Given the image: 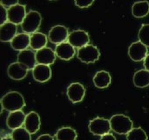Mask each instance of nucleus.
<instances>
[{
    "instance_id": "f257e3e1",
    "label": "nucleus",
    "mask_w": 149,
    "mask_h": 140,
    "mask_svg": "<svg viewBox=\"0 0 149 140\" xmlns=\"http://www.w3.org/2000/svg\"><path fill=\"white\" fill-rule=\"evenodd\" d=\"M1 105L3 109L11 112L22 110L26 106V101L23 95L16 91H12L6 94L1 99Z\"/></svg>"
},
{
    "instance_id": "f03ea898",
    "label": "nucleus",
    "mask_w": 149,
    "mask_h": 140,
    "mask_svg": "<svg viewBox=\"0 0 149 140\" xmlns=\"http://www.w3.org/2000/svg\"><path fill=\"white\" fill-rule=\"evenodd\" d=\"M111 129L119 135H127L133 129L132 121L126 115L118 114L110 119Z\"/></svg>"
},
{
    "instance_id": "7ed1b4c3",
    "label": "nucleus",
    "mask_w": 149,
    "mask_h": 140,
    "mask_svg": "<svg viewBox=\"0 0 149 140\" xmlns=\"http://www.w3.org/2000/svg\"><path fill=\"white\" fill-rule=\"evenodd\" d=\"M41 20L42 18L39 12L30 11L29 13H27L25 20H23L21 24V28L24 31V33L32 34L33 33H36L37 30L40 28Z\"/></svg>"
},
{
    "instance_id": "20e7f679",
    "label": "nucleus",
    "mask_w": 149,
    "mask_h": 140,
    "mask_svg": "<svg viewBox=\"0 0 149 140\" xmlns=\"http://www.w3.org/2000/svg\"><path fill=\"white\" fill-rule=\"evenodd\" d=\"M100 57V51L97 47L88 44L77 51V58L85 63H93Z\"/></svg>"
},
{
    "instance_id": "39448f33",
    "label": "nucleus",
    "mask_w": 149,
    "mask_h": 140,
    "mask_svg": "<svg viewBox=\"0 0 149 140\" xmlns=\"http://www.w3.org/2000/svg\"><path fill=\"white\" fill-rule=\"evenodd\" d=\"M111 129L110 120L104 117H96L89 123V130L95 136H104Z\"/></svg>"
},
{
    "instance_id": "423d86ee",
    "label": "nucleus",
    "mask_w": 149,
    "mask_h": 140,
    "mask_svg": "<svg viewBox=\"0 0 149 140\" xmlns=\"http://www.w3.org/2000/svg\"><path fill=\"white\" fill-rule=\"evenodd\" d=\"M68 42L74 48L78 49L88 45L90 42V35L89 34L82 29H77L72 31L68 38Z\"/></svg>"
},
{
    "instance_id": "0eeeda50",
    "label": "nucleus",
    "mask_w": 149,
    "mask_h": 140,
    "mask_svg": "<svg viewBox=\"0 0 149 140\" xmlns=\"http://www.w3.org/2000/svg\"><path fill=\"white\" fill-rule=\"evenodd\" d=\"M85 87L78 82H74L70 84L67 88V96L68 100L74 103H78L81 102L84 96H85Z\"/></svg>"
},
{
    "instance_id": "6e6552de",
    "label": "nucleus",
    "mask_w": 149,
    "mask_h": 140,
    "mask_svg": "<svg viewBox=\"0 0 149 140\" xmlns=\"http://www.w3.org/2000/svg\"><path fill=\"white\" fill-rule=\"evenodd\" d=\"M69 33L66 27L62 25H56L53 27L48 33V40L54 44H61L68 41Z\"/></svg>"
},
{
    "instance_id": "1a4fd4ad",
    "label": "nucleus",
    "mask_w": 149,
    "mask_h": 140,
    "mask_svg": "<svg viewBox=\"0 0 149 140\" xmlns=\"http://www.w3.org/2000/svg\"><path fill=\"white\" fill-rule=\"evenodd\" d=\"M147 54V47L139 41L132 43L128 48V56L134 62L144 61Z\"/></svg>"
},
{
    "instance_id": "9d476101",
    "label": "nucleus",
    "mask_w": 149,
    "mask_h": 140,
    "mask_svg": "<svg viewBox=\"0 0 149 140\" xmlns=\"http://www.w3.org/2000/svg\"><path fill=\"white\" fill-rule=\"evenodd\" d=\"M8 12V21L16 24L21 25L25 20L27 13L26 12V6L17 4L7 9Z\"/></svg>"
},
{
    "instance_id": "9b49d317",
    "label": "nucleus",
    "mask_w": 149,
    "mask_h": 140,
    "mask_svg": "<svg viewBox=\"0 0 149 140\" xmlns=\"http://www.w3.org/2000/svg\"><path fill=\"white\" fill-rule=\"evenodd\" d=\"M29 70L21 63L15 62L11 63L7 69L8 76L13 80H22L27 75Z\"/></svg>"
},
{
    "instance_id": "f8f14e48",
    "label": "nucleus",
    "mask_w": 149,
    "mask_h": 140,
    "mask_svg": "<svg viewBox=\"0 0 149 140\" xmlns=\"http://www.w3.org/2000/svg\"><path fill=\"white\" fill-rule=\"evenodd\" d=\"M33 77L36 81L40 83H45L48 81L52 77L50 66L38 63L33 70Z\"/></svg>"
},
{
    "instance_id": "ddd939ff",
    "label": "nucleus",
    "mask_w": 149,
    "mask_h": 140,
    "mask_svg": "<svg viewBox=\"0 0 149 140\" xmlns=\"http://www.w3.org/2000/svg\"><path fill=\"white\" fill-rule=\"evenodd\" d=\"M56 59L55 51L52 49L45 47L38 51H36V60L39 64L51 65L54 63Z\"/></svg>"
},
{
    "instance_id": "4468645a",
    "label": "nucleus",
    "mask_w": 149,
    "mask_h": 140,
    "mask_svg": "<svg viewBox=\"0 0 149 140\" xmlns=\"http://www.w3.org/2000/svg\"><path fill=\"white\" fill-rule=\"evenodd\" d=\"M54 51H55L56 56L64 61H68L72 59L74 54H76L74 47H73L68 42H65L61 44H58Z\"/></svg>"
},
{
    "instance_id": "2eb2a0df",
    "label": "nucleus",
    "mask_w": 149,
    "mask_h": 140,
    "mask_svg": "<svg viewBox=\"0 0 149 140\" xmlns=\"http://www.w3.org/2000/svg\"><path fill=\"white\" fill-rule=\"evenodd\" d=\"M18 27L16 24L7 21L0 27V39L3 42H11L13 39L18 34Z\"/></svg>"
},
{
    "instance_id": "dca6fc26",
    "label": "nucleus",
    "mask_w": 149,
    "mask_h": 140,
    "mask_svg": "<svg viewBox=\"0 0 149 140\" xmlns=\"http://www.w3.org/2000/svg\"><path fill=\"white\" fill-rule=\"evenodd\" d=\"M17 62L21 63L24 64L29 71L30 70H33V68L37 65V60H36V53L30 49H26L23 51H20L18 54L17 56Z\"/></svg>"
},
{
    "instance_id": "f3484780",
    "label": "nucleus",
    "mask_w": 149,
    "mask_h": 140,
    "mask_svg": "<svg viewBox=\"0 0 149 140\" xmlns=\"http://www.w3.org/2000/svg\"><path fill=\"white\" fill-rule=\"evenodd\" d=\"M26 115L22 110H18L14 112H11L6 119V124L10 129H16L21 128L22 125L25 123Z\"/></svg>"
},
{
    "instance_id": "a211bd4d",
    "label": "nucleus",
    "mask_w": 149,
    "mask_h": 140,
    "mask_svg": "<svg viewBox=\"0 0 149 140\" xmlns=\"http://www.w3.org/2000/svg\"><path fill=\"white\" fill-rule=\"evenodd\" d=\"M40 117L38 113L34 111L29 112L25 120V128L30 134H35L40 128Z\"/></svg>"
},
{
    "instance_id": "6ab92c4d",
    "label": "nucleus",
    "mask_w": 149,
    "mask_h": 140,
    "mask_svg": "<svg viewBox=\"0 0 149 140\" xmlns=\"http://www.w3.org/2000/svg\"><path fill=\"white\" fill-rule=\"evenodd\" d=\"M30 40L31 35L26 33H20L13 39V41L11 42V46L14 50H18L20 52L27 49V48L30 46Z\"/></svg>"
},
{
    "instance_id": "aec40b11",
    "label": "nucleus",
    "mask_w": 149,
    "mask_h": 140,
    "mask_svg": "<svg viewBox=\"0 0 149 140\" xmlns=\"http://www.w3.org/2000/svg\"><path fill=\"white\" fill-rule=\"evenodd\" d=\"M93 83L96 87L104 89L110 86L111 83V77L110 73L106 71L97 72L93 77Z\"/></svg>"
},
{
    "instance_id": "412c9836",
    "label": "nucleus",
    "mask_w": 149,
    "mask_h": 140,
    "mask_svg": "<svg viewBox=\"0 0 149 140\" xmlns=\"http://www.w3.org/2000/svg\"><path fill=\"white\" fill-rule=\"evenodd\" d=\"M47 37L46 34L40 33V32H36L31 34V40H30V47L38 51L43 48L46 47L47 43Z\"/></svg>"
},
{
    "instance_id": "4be33fe9",
    "label": "nucleus",
    "mask_w": 149,
    "mask_h": 140,
    "mask_svg": "<svg viewBox=\"0 0 149 140\" xmlns=\"http://www.w3.org/2000/svg\"><path fill=\"white\" fill-rule=\"evenodd\" d=\"M133 84L139 88H145L149 86V72L147 70H139L134 73Z\"/></svg>"
},
{
    "instance_id": "5701e85b",
    "label": "nucleus",
    "mask_w": 149,
    "mask_h": 140,
    "mask_svg": "<svg viewBox=\"0 0 149 140\" xmlns=\"http://www.w3.org/2000/svg\"><path fill=\"white\" fill-rule=\"evenodd\" d=\"M149 13V3L148 1H138L132 6V14L135 18H144Z\"/></svg>"
},
{
    "instance_id": "b1692460",
    "label": "nucleus",
    "mask_w": 149,
    "mask_h": 140,
    "mask_svg": "<svg viewBox=\"0 0 149 140\" xmlns=\"http://www.w3.org/2000/svg\"><path fill=\"white\" fill-rule=\"evenodd\" d=\"M56 140H77V133L71 127H62L55 134Z\"/></svg>"
},
{
    "instance_id": "393cba45",
    "label": "nucleus",
    "mask_w": 149,
    "mask_h": 140,
    "mask_svg": "<svg viewBox=\"0 0 149 140\" xmlns=\"http://www.w3.org/2000/svg\"><path fill=\"white\" fill-rule=\"evenodd\" d=\"M127 140H147V135L146 131L140 128H133L127 135H126Z\"/></svg>"
},
{
    "instance_id": "a878e982",
    "label": "nucleus",
    "mask_w": 149,
    "mask_h": 140,
    "mask_svg": "<svg viewBox=\"0 0 149 140\" xmlns=\"http://www.w3.org/2000/svg\"><path fill=\"white\" fill-rule=\"evenodd\" d=\"M31 135L26 128H19L13 130L12 137L13 140H32Z\"/></svg>"
},
{
    "instance_id": "bb28decb",
    "label": "nucleus",
    "mask_w": 149,
    "mask_h": 140,
    "mask_svg": "<svg viewBox=\"0 0 149 140\" xmlns=\"http://www.w3.org/2000/svg\"><path fill=\"white\" fill-rule=\"evenodd\" d=\"M139 41L149 47V24H143L139 31Z\"/></svg>"
},
{
    "instance_id": "cd10ccee",
    "label": "nucleus",
    "mask_w": 149,
    "mask_h": 140,
    "mask_svg": "<svg viewBox=\"0 0 149 140\" xmlns=\"http://www.w3.org/2000/svg\"><path fill=\"white\" fill-rule=\"evenodd\" d=\"M8 21V12L6 7L4 6H0V24L4 25Z\"/></svg>"
},
{
    "instance_id": "c85d7f7f",
    "label": "nucleus",
    "mask_w": 149,
    "mask_h": 140,
    "mask_svg": "<svg viewBox=\"0 0 149 140\" xmlns=\"http://www.w3.org/2000/svg\"><path fill=\"white\" fill-rule=\"evenodd\" d=\"M95 0H74V4L79 8H87L91 6Z\"/></svg>"
},
{
    "instance_id": "c756f323",
    "label": "nucleus",
    "mask_w": 149,
    "mask_h": 140,
    "mask_svg": "<svg viewBox=\"0 0 149 140\" xmlns=\"http://www.w3.org/2000/svg\"><path fill=\"white\" fill-rule=\"evenodd\" d=\"M1 5L4 6L5 7L10 8L17 4H19V0H0Z\"/></svg>"
},
{
    "instance_id": "7c9ffc66",
    "label": "nucleus",
    "mask_w": 149,
    "mask_h": 140,
    "mask_svg": "<svg viewBox=\"0 0 149 140\" xmlns=\"http://www.w3.org/2000/svg\"><path fill=\"white\" fill-rule=\"evenodd\" d=\"M36 140H54V139L49 134H43V135H40Z\"/></svg>"
},
{
    "instance_id": "2f4dec72",
    "label": "nucleus",
    "mask_w": 149,
    "mask_h": 140,
    "mask_svg": "<svg viewBox=\"0 0 149 140\" xmlns=\"http://www.w3.org/2000/svg\"><path fill=\"white\" fill-rule=\"evenodd\" d=\"M100 140H117V139H116V137L112 134L108 133V134H106L104 136H102Z\"/></svg>"
},
{
    "instance_id": "473e14b6",
    "label": "nucleus",
    "mask_w": 149,
    "mask_h": 140,
    "mask_svg": "<svg viewBox=\"0 0 149 140\" xmlns=\"http://www.w3.org/2000/svg\"><path fill=\"white\" fill-rule=\"evenodd\" d=\"M144 67L146 70H147V71L149 72V53L147 54V56L144 59Z\"/></svg>"
},
{
    "instance_id": "72a5a7b5",
    "label": "nucleus",
    "mask_w": 149,
    "mask_h": 140,
    "mask_svg": "<svg viewBox=\"0 0 149 140\" xmlns=\"http://www.w3.org/2000/svg\"><path fill=\"white\" fill-rule=\"evenodd\" d=\"M1 140H13V138L12 137V136H4V137H2Z\"/></svg>"
}]
</instances>
